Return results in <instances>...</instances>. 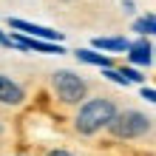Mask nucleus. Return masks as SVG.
<instances>
[{
  "instance_id": "nucleus-10",
  "label": "nucleus",
  "mask_w": 156,
  "mask_h": 156,
  "mask_svg": "<svg viewBox=\"0 0 156 156\" xmlns=\"http://www.w3.org/2000/svg\"><path fill=\"white\" fill-rule=\"evenodd\" d=\"M133 31L136 34H153L156 37V14H145V17H136L133 20Z\"/></svg>"
},
{
  "instance_id": "nucleus-4",
  "label": "nucleus",
  "mask_w": 156,
  "mask_h": 156,
  "mask_svg": "<svg viewBox=\"0 0 156 156\" xmlns=\"http://www.w3.org/2000/svg\"><path fill=\"white\" fill-rule=\"evenodd\" d=\"M9 26L17 29V34H26V37H34V40H51V43L62 40L60 31L45 29V26H37V23H29V20H20V17H9Z\"/></svg>"
},
{
  "instance_id": "nucleus-17",
  "label": "nucleus",
  "mask_w": 156,
  "mask_h": 156,
  "mask_svg": "<svg viewBox=\"0 0 156 156\" xmlns=\"http://www.w3.org/2000/svg\"><path fill=\"white\" fill-rule=\"evenodd\" d=\"M153 62H156V48H153Z\"/></svg>"
},
{
  "instance_id": "nucleus-6",
  "label": "nucleus",
  "mask_w": 156,
  "mask_h": 156,
  "mask_svg": "<svg viewBox=\"0 0 156 156\" xmlns=\"http://www.w3.org/2000/svg\"><path fill=\"white\" fill-rule=\"evenodd\" d=\"M23 99H26L23 85H17L12 77L0 74V102H3V105H20Z\"/></svg>"
},
{
  "instance_id": "nucleus-18",
  "label": "nucleus",
  "mask_w": 156,
  "mask_h": 156,
  "mask_svg": "<svg viewBox=\"0 0 156 156\" xmlns=\"http://www.w3.org/2000/svg\"><path fill=\"white\" fill-rule=\"evenodd\" d=\"M0 133H3V125H0Z\"/></svg>"
},
{
  "instance_id": "nucleus-8",
  "label": "nucleus",
  "mask_w": 156,
  "mask_h": 156,
  "mask_svg": "<svg viewBox=\"0 0 156 156\" xmlns=\"http://www.w3.org/2000/svg\"><path fill=\"white\" fill-rule=\"evenodd\" d=\"M91 45H94L97 51H128L131 48V43L125 37H94Z\"/></svg>"
},
{
  "instance_id": "nucleus-3",
  "label": "nucleus",
  "mask_w": 156,
  "mask_h": 156,
  "mask_svg": "<svg viewBox=\"0 0 156 156\" xmlns=\"http://www.w3.org/2000/svg\"><path fill=\"white\" fill-rule=\"evenodd\" d=\"M51 85H54V91H57V97L62 99V102H68V105L82 102L85 94H88L85 80H82L80 74H74V71H66V68L51 74Z\"/></svg>"
},
{
  "instance_id": "nucleus-16",
  "label": "nucleus",
  "mask_w": 156,
  "mask_h": 156,
  "mask_svg": "<svg viewBox=\"0 0 156 156\" xmlns=\"http://www.w3.org/2000/svg\"><path fill=\"white\" fill-rule=\"evenodd\" d=\"M48 156H74V153H68V151H51Z\"/></svg>"
},
{
  "instance_id": "nucleus-12",
  "label": "nucleus",
  "mask_w": 156,
  "mask_h": 156,
  "mask_svg": "<svg viewBox=\"0 0 156 156\" xmlns=\"http://www.w3.org/2000/svg\"><path fill=\"white\" fill-rule=\"evenodd\" d=\"M105 77L111 80V82H116V85H131V82H128V80H125L122 74H119L116 68H105Z\"/></svg>"
},
{
  "instance_id": "nucleus-15",
  "label": "nucleus",
  "mask_w": 156,
  "mask_h": 156,
  "mask_svg": "<svg viewBox=\"0 0 156 156\" xmlns=\"http://www.w3.org/2000/svg\"><path fill=\"white\" fill-rule=\"evenodd\" d=\"M122 9H125V12H128V14H131V12H133V9H136V6L131 3V0H125V3H122Z\"/></svg>"
},
{
  "instance_id": "nucleus-1",
  "label": "nucleus",
  "mask_w": 156,
  "mask_h": 156,
  "mask_svg": "<svg viewBox=\"0 0 156 156\" xmlns=\"http://www.w3.org/2000/svg\"><path fill=\"white\" fill-rule=\"evenodd\" d=\"M116 114L119 111H116V105L111 102V99H102V97L88 99V102L80 108V114L74 119V128H77L82 136H94V133L102 131V128L111 125Z\"/></svg>"
},
{
  "instance_id": "nucleus-14",
  "label": "nucleus",
  "mask_w": 156,
  "mask_h": 156,
  "mask_svg": "<svg viewBox=\"0 0 156 156\" xmlns=\"http://www.w3.org/2000/svg\"><path fill=\"white\" fill-rule=\"evenodd\" d=\"M0 45H3V48H14V45H12V37L3 34V31H0Z\"/></svg>"
},
{
  "instance_id": "nucleus-9",
  "label": "nucleus",
  "mask_w": 156,
  "mask_h": 156,
  "mask_svg": "<svg viewBox=\"0 0 156 156\" xmlns=\"http://www.w3.org/2000/svg\"><path fill=\"white\" fill-rule=\"evenodd\" d=\"M77 60L80 62H88V66H97V68H114L111 66V60L105 57V54H99V51H91V48H77Z\"/></svg>"
},
{
  "instance_id": "nucleus-2",
  "label": "nucleus",
  "mask_w": 156,
  "mask_h": 156,
  "mask_svg": "<svg viewBox=\"0 0 156 156\" xmlns=\"http://www.w3.org/2000/svg\"><path fill=\"white\" fill-rule=\"evenodd\" d=\"M108 131L116 139H139L151 131V116H145L142 111H119L108 125Z\"/></svg>"
},
{
  "instance_id": "nucleus-13",
  "label": "nucleus",
  "mask_w": 156,
  "mask_h": 156,
  "mask_svg": "<svg viewBox=\"0 0 156 156\" xmlns=\"http://www.w3.org/2000/svg\"><path fill=\"white\" fill-rule=\"evenodd\" d=\"M139 94H142L145 99H148V102H153V105H156V88H148V85H142V91H139Z\"/></svg>"
},
{
  "instance_id": "nucleus-7",
  "label": "nucleus",
  "mask_w": 156,
  "mask_h": 156,
  "mask_svg": "<svg viewBox=\"0 0 156 156\" xmlns=\"http://www.w3.org/2000/svg\"><path fill=\"white\" fill-rule=\"evenodd\" d=\"M128 57H131V62H133V66L148 68L151 62H153V45L145 40V37H139L136 43H131V48H128Z\"/></svg>"
},
{
  "instance_id": "nucleus-5",
  "label": "nucleus",
  "mask_w": 156,
  "mask_h": 156,
  "mask_svg": "<svg viewBox=\"0 0 156 156\" xmlns=\"http://www.w3.org/2000/svg\"><path fill=\"white\" fill-rule=\"evenodd\" d=\"M12 45L23 51H40V54H66L62 43H51V40H34L26 34H12Z\"/></svg>"
},
{
  "instance_id": "nucleus-11",
  "label": "nucleus",
  "mask_w": 156,
  "mask_h": 156,
  "mask_svg": "<svg viewBox=\"0 0 156 156\" xmlns=\"http://www.w3.org/2000/svg\"><path fill=\"white\" fill-rule=\"evenodd\" d=\"M116 71H119L128 82H136V85H142V82H145V74H139L133 66H125V68H116Z\"/></svg>"
}]
</instances>
